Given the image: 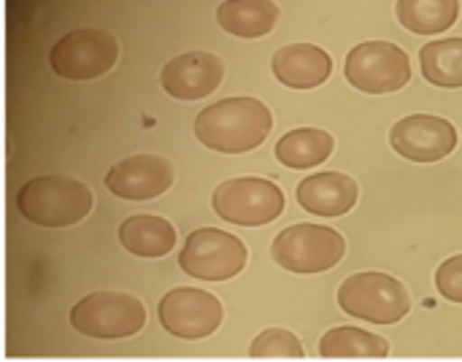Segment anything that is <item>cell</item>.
Returning a JSON list of instances; mask_svg holds the SVG:
<instances>
[{"instance_id": "cell-1", "label": "cell", "mask_w": 462, "mask_h": 362, "mask_svg": "<svg viewBox=\"0 0 462 362\" xmlns=\"http://www.w3.org/2000/svg\"><path fill=\"white\" fill-rule=\"evenodd\" d=\"M273 116L254 97H227L203 108L195 119V135L203 146L222 154H244L257 149L271 133Z\"/></svg>"}, {"instance_id": "cell-2", "label": "cell", "mask_w": 462, "mask_h": 362, "mask_svg": "<svg viewBox=\"0 0 462 362\" xmlns=\"http://www.w3.org/2000/svg\"><path fill=\"white\" fill-rule=\"evenodd\" d=\"M16 206L32 225L70 227L92 211V190L73 176H38L19 190Z\"/></svg>"}, {"instance_id": "cell-3", "label": "cell", "mask_w": 462, "mask_h": 362, "mask_svg": "<svg viewBox=\"0 0 462 362\" xmlns=\"http://www.w3.org/2000/svg\"><path fill=\"white\" fill-rule=\"evenodd\" d=\"M338 306L371 325H395L409 309L411 298L406 287L390 274H355L338 290Z\"/></svg>"}, {"instance_id": "cell-4", "label": "cell", "mask_w": 462, "mask_h": 362, "mask_svg": "<svg viewBox=\"0 0 462 362\" xmlns=\"http://www.w3.org/2000/svg\"><path fill=\"white\" fill-rule=\"evenodd\" d=\"M346 241L325 225H292L273 238L271 257L292 274H322L344 260Z\"/></svg>"}, {"instance_id": "cell-5", "label": "cell", "mask_w": 462, "mask_h": 362, "mask_svg": "<svg viewBox=\"0 0 462 362\" xmlns=\"http://www.w3.org/2000/svg\"><path fill=\"white\" fill-rule=\"evenodd\" d=\"M116 57H119V43L108 30L81 27L62 35L51 46L49 65L62 79L87 81L108 73L116 65Z\"/></svg>"}, {"instance_id": "cell-6", "label": "cell", "mask_w": 462, "mask_h": 362, "mask_svg": "<svg viewBox=\"0 0 462 362\" xmlns=\"http://www.w3.org/2000/svg\"><path fill=\"white\" fill-rule=\"evenodd\" d=\"M246 260L244 241L217 227L195 230L179 255L181 271L200 282H227L246 268Z\"/></svg>"}, {"instance_id": "cell-7", "label": "cell", "mask_w": 462, "mask_h": 362, "mask_svg": "<svg viewBox=\"0 0 462 362\" xmlns=\"http://www.w3.org/2000/svg\"><path fill=\"white\" fill-rule=\"evenodd\" d=\"M70 325L89 339H130L146 325V309L125 292H92L73 306Z\"/></svg>"}, {"instance_id": "cell-8", "label": "cell", "mask_w": 462, "mask_h": 362, "mask_svg": "<svg viewBox=\"0 0 462 362\" xmlns=\"http://www.w3.org/2000/svg\"><path fill=\"white\" fill-rule=\"evenodd\" d=\"M344 73L352 87L371 95H387L409 84L411 62L409 54L387 41H368L349 51Z\"/></svg>"}, {"instance_id": "cell-9", "label": "cell", "mask_w": 462, "mask_h": 362, "mask_svg": "<svg viewBox=\"0 0 462 362\" xmlns=\"http://www.w3.org/2000/svg\"><path fill=\"white\" fill-rule=\"evenodd\" d=\"M211 203L225 222L260 227L282 217L284 192L268 179H230L217 187Z\"/></svg>"}, {"instance_id": "cell-10", "label": "cell", "mask_w": 462, "mask_h": 362, "mask_svg": "<svg viewBox=\"0 0 462 362\" xmlns=\"http://www.w3.org/2000/svg\"><path fill=\"white\" fill-rule=\"evenodd\" d=\"M160 322L176 339H206L222 325V303L217 295L195 287H179L160 301Z\"/></svg>"}, {"instance_id": "cell-11", "label": "cell", "mask_w": 462, "mask_h": 362, "mask_svg": "<svg viewBox=\"0 0 462 362\" xmlns=\"http://www.w3.org/2000/svg\"><path fill=\"white\" fill-rule=\"evenodd\" d=\"M395 152L406 160L414 162H439L449 157L457 146V133L455 125L447 122L444 116H430V114H414L401 119L393 127L390 135Z\"/></svg>"}, {"instance_id": "cell-12", "label": "cell", "mask_w": 462, "mask_h": 362, "mask_svg": "<svg viewBox=\"0 0 462 362\" xmlns=\"http://www.w3.org/2000/svg\"><path fill=\"white\" fill-rule=\"evenodd\" d=\"M173 179L176 171L171 160L160 154H133L108 171L106 187L122 200H152L165 195Z\"/></svg>"}, {"instance_id": "cell-13", "label": "cell", "mask_w": 462, "mask_h": 362, "mask_svg": "<svg viewBox=\"0 0 462 362\" xmlns=\"http://www.w3.org/2000/svg\"><path fill=\"white\" fill-rule=\"evenodd\" d=\"M225 76V65L217 54L208 51H187L173 57L162 68V87L176 100H200L211 95Z\"/></svg>"}, {"instance_id": "cell-14", "label": "cell", "mask_w": 462, "mask_h": 362, "mask_svg": "<svg viewBox=\"0 0 462 362\" xmlns=\"http://www.w3.org/2000/svg\"><path fill=\"white\" fill-rule=\"evenodd\" d=\"M273 76L292 89H311L330 79L333 60L314 43H290L273 54Z\"/></svg>"}, {"instance_id": "cell-15", "label": "cell", "mask_w": 462, "mask_h": 362, "mask_svg": "<svg viewBox=\"0 0 462 362\" xmlns=\"http://www.w3.org/2000/svg\"><path fill=\"white\" fill-rule=\"evenodd\" d=\"M357 181L346 173H314L298 184V203L317 217H344L357 203Z\"/></svg>"}, {"instance_id": "cell-16", "label": "cell", "mask_w": 462, "mask_h": 362, "mask_svg": "<svg viewBox=\"0 0 462 362\" xmlns=\"http://www.w3.org/2000/svg\"><path fill=\"white\" fill-rule=\"evenodd\" d=\"M119 241L122 246L135 255V257H162L176 246V227L152 214H135L122 222L119 227Z\"/></svg>"}, {"instance_id": "cell-17", "label": "cell", "mask_w": 462, "mask_h": 362, "mask_svg": "<svg viewBox=\"0 0 462 362\" xmlns=\"http://www.w3.org/2000/svg\"><path fill=\"white\" fill-rule=\"evenodd\" d=\"M217 22L238 38H260L276 27L279 5L273 0H225L217 8Z\"/></svg>"}, {"instance_id": "cell-18", "label": "cell", "mask_w": 462, "mask_h": 362, "mask_svg": "<svg viewBox=\"0 0 462 362\" xmlns=\"http://www.w3.org/2000/svg\"><path fill=\"white\" fill-rule=\"evenodd\" d=\"M333 135L328 130H317V127H300L292 130L287 135H282V141L276 144V160L287 168L295 171H306L314 168L319 162H325L333 154Z\"/></svg>"}, {"instance_id": "cell-19", "label": "cell", "mask_w": 462, "mask_h": 362, "mask_svg": "<svg viewBox=\"0 0 462 362\" xmlns=\"http://www.w3.org/2000/svg\"><path fill=\"white\" fill-rule=\"evenodd\" d=\"M319 355L325 360H379L390 355V344L360 328H333L319 341Z\"/></svg>"}, {"instance_id": "cell-20", "label": "cell", "mask_w": 462, "mask_h": 362, "mask_svg": "<svg viewBox=\"0 0 462 362\" xmlns=\"http://www.w3.org/2000/svg\"><path fill=\"white\" fill-rule=\"evenodd\" d=\"M460 16L457 0H398V19L406 30L433 35L449 30Z\"/></svg>"}, {"instance_id": "cell-21", "label": "cell", "mask_w": 462, "mask_h": 362, "mask_svg": "<svg viewBox=\"0 0 462 362\" xmlns=\"http://www.w3.org/2000/svg\"><path fill=\"white\" fill-rule=\"evenodd\" d=\"M422 73L433 87H462V38H444L425 43L420 51Z\"/></svg>"}, {"instance_id": "cell-22", "label": "cell", "mask_w": 462, "mask_h": 362, "mask_svg": "<svg viewBox=\"0 0 462 362\" xmlns=\"http://www.w3.org/2000/svg\"><path fill=\"white\" fill-rule=\"evenodd\" d=\"M249 357H254V360H303L306 349H303V344L298 341L295 333L273 328V330L260 333L252 341Z\"/></svg>"}, {"instance_id": "cell-23", "label": "cell", "mask_w": 462, "mask_h": 362, "mask_svg": "<svg viewBox=\"0 0 462 362\" xmlns=\"http://www.w3.org/2000/svg\"><path fill=\"white\" fill-rule=\"evenodd\" d=\"M436 287L447 301L462 303V255L441 263V268L436 271Z\"/></svg>"}]
</instances>
